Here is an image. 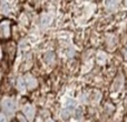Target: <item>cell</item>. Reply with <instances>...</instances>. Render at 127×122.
<instances>
[{
  "mask_svg": "<svg viewBox=\"0 0 127 122\" xmlns=\"http://www.w3.org/2000/svg\"><path fill=\"white\" fill-rule=\"evenodd\" d=\"M16 43L12 41H9L8 43H4V46L2 47V58L4 59V57H8L9 61H12L15 58V53H16Z\"/></svg>",
  "mask_w": 127,
  "mask_h": 122,
  "instance_id": "cell-1",
  "label": "cell"
},
{
  "mask_svg": "<svg viewBox=\"0 0 127 122\" xmlns=\"http://www.w3.org/2000/svg\"><path fill=\"white\" fill-rule=\"evenodd\" d=\"M10 26H11V22L7 19H3L0 22V35H1L2 40H6L10 38V35H11Z\"/></svg>",
  "mask_w": 127,
  "mask_h": 122,
  "instance_id": "cell-2",
  "label": "cell"
},
{
  "mask_svg": "<svg viewBox=\"0 0 127 122\" xmlns=\"http://www.w3.org/2000/svg\"><path fill=\"white\" fill-rule=\"evenodd\" d=\"M1 105H2V110L8 114H12L16 110V102H15V100L11 98L3 99Z\"/></svg>",
  "mask_w": 127,
  "mask_h": 122,
  "instance_id": "cell-3",
  "label": "cell"
},
{
  "mask_svg": "<svg viewBox=\"0 0 127 122\" xmlns=\"http://www.w3.org/2000/svg\"><path fill=\"white\" fill-rule=\"evenodd\" d=\"M22 112H24L25 117H26L29 121H32L33 120V117H35L36 110H35V108H33L32 104H30V103L25 104L24 108H22Z\"/></svg>",
  "mask_w": 127,
  "mask_h": 122,
  "instance_id": "cell-4",
  "label": "cell"
},
{
  "mask_svg": "<svg viewBox=\"0 0 127 122\" xmlns=\"http://www.w3.org/2000/svg\"><path fill=\"white\" fill-rule=\"evenodd\" d=\"M25 81H26V85H27V88H28L29 90H33V89H36V88L38 87L37 79H36L33 76L29 74V73L25 76Z\"/></svg>",
  "mask_w": 127,
  "mask_h": 122,
  "instance_id": "cell-5",
  "label": "cell"
},
{
  "mask_svg": "<svg viewBox=\"0 0 127 122\" xmlns=\"http://www.w3.org/2000/svg\"><path fill=\"white\" fill-rule=\"evenodd\" d=\"M123 84H124V77H123V74H122V73H119L118 76L116 77L115 81H114L113 89H114V90H119V89H122Z\"/></svg>",
  "mask_w": 127,
  "mask_h": 122,
  "instance_id": "cell-6",
  "label": "cell"
},
{
  "mask_svg": "<svg viewBox=\"0 0 127 122\" xmlns=\"http://www.w3.org/2000/svg\"><path fill=\"white\" fill-rule=\"evenodd\" d=\"M16 85H17V90L20 92H24L25 89H26V81L24 80L22 78H18L17 81H16Z\"/></svg>",
  "mask_w": 127,
  "mask_h": 122,
  "instance_id": "cell-7",
  "label": "cell"
},
{
  "mask_svg": "<svg viewBox=\"0 0 127 122\" xmlns=\"http://www.w3.org/2000/svg\"><path fill=\"white\" fill-rule=\"evenodd\" d=\"M45 60L47 61V63L53 64V63H55V55H54L53 52H48L45 56Z\"/></svg>",
  "mask_w": 127,
  "mask_h": 122,
  "instance_id": "cell-8",
  "label": "cell"
},
{
  "mask_svg": "<svg viewBox=\"0 0 127 122\" xmlns=\"http://www.w3.org/2000/svg\"><path fill=\"white\" fill-rule=\"evenodd\" d=\"M106 59H107V58H106V55L104 52H99L98 55H97V61H98L99 63H104L106 61Z\"/></svg>",
  "mask_w": 127,
  "mask_h": 122,
  "instance_id": "cell-9",
  "label": "cell"
},
{
  "mask_svg": "<svg viewBox=\"0 0 127 122\" xmlns=\"http://www.w3.org/2000/svg\"><path fill=\"white\" fill-rule=\"evenodd\" d=\"M50 22V18H49L48 15H44L41 18V24L42 26H47V24Z\"/></svg>",
  "mask_w": 127,
  "mask_h": 122,
  "instance_id": "cell-10",
  "label": "cell"
},
{
  "mask_svg": "<svg viewBox=\"0 0 127 122\" xmlns=\"http://www.w3.org/2000/svg\"><path fill=\"white\" fill-rule=\"evenodd\" d=\"M17 119H18V122H28V121H27L28 119H27L26 117H25L24 114H21V113H18L17 114Z\"/></svg>",
  "mask_w": 127,
  "mask_h": 122,
  "instance_id": "cell-11",
  "label": "cell"
},
{
  "mask_svg": "<svg viewBox=\"0 0 127 122\" xmlns=\"http://www.w3.org/2000/svg\"><path fill=\"white\" fill-rule=\"evenodd\" d=\"M69 116H70V111H69V110L66 109V110H64V111L62 112V118L63 119H67Z\"/></svg>",
  "mask_w": 127,
  "mask_h": 122,
  "instance_id": "cell-12",
  "label": "cell"
},
{
  "mask_svg": "<svg viewBox=\"0 0 127 122\" xmlns=\"http://www.w3.org/2000/svg\"><path fill=\"white\" fill-rule=\"evenodd\" d=\"M0 122H7V119H6V116L3 113L0 114Z\"/></svg>",
  "mask_w": 127,
  "mask_h": 122,
  "instance_id": "cell-13",
  "label": "cell"
},
{
  "mask_svg": "<svg viewBox=\"0 0 127 122\" xmlns=\"http://www.w3.org/2000/svg\"><path fill=\"white\" fill-rule=\"evenodd\" d=\"M46 122H55V121H53V120H48V121H46Z\"/></svg>",
  "mask_w": 127,
  "mask_h": 122,
  "instance_id": "cell-14",
  "label": "cell"
},
{
  "mask_svg": "<svg viewBox=\"0 0 127 122\" xmlns=\"http://www.w3.org/2000/svg\"><path fill=\"white\" fill-rule=\"evenodd\" d=\"M13 122H16V121H13Z\"/></svg>",
  "mask_w": 127,
  "mask_h": 122,
  "instance_id": "cell-15",
  "label": "cell"
}]
</instances>
